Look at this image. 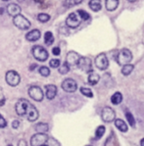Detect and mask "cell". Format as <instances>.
Here are the masks:
<instances>
[{
	"label": "cell",
	"instance_id": "8fae6325",
	"mask_svg": "<svg viewBox=\"0 0 144 146\" xmlns=\"http://www.w3.org/2000/svg\"><path fill=\"white\" fill-rule=\"evenodd\" d=\"M29 94L33 100L35 101H42L43 99V91L38 86H31L29 89Z\"/></svg>",
	"mask_w": 144,
	"mask_h": 146
},
{
	"label": "cell",
	"instance_id": "83f0119b",
	"mask_svg": "<svg viewBox=\"0 0 144 146\" xmlns=\"http://www.w3.org/2000/svg\"><path fill=\"white\" fill-rule=\"evenodd\" d=\"M84 0H65L64 1V5L66 7H73V6H76L78 4H80Z\"/></svg>",
	"mask_w": 144,
	"mask_h": 146
},
{
	"label": "cell",
	"instance_id": "d6986e66",
	"mask_svg": "<svg viewBox=\"0 0 144 146\" xmlns=\"http://www.w3.org/2000/svg\"><path fill=\"white\" fill-rule=\"evenodd\" d=\"M119 0H106L105 1V6L108 11H114L118 8Z\"/></svg>",
	"mask_w": 144,
	"mask_h": 146
},
{
	"label": "cell",
	"instance_id": "f1b7e54d",
	"mask_svg": "<svg viewBox=\"0 0 144 146\" xmlns=\"http://www.w3.org/2000/svg\"><path fill=\"white\" fill-rule=\"evenodd\" d=\"M59 73L62 74V75H66V74L69 73L70 71V66L67 63H64V64H62L61 66H59Z\"/></svg>",
	"mask_w": 144,
	"mask_h": 146
},
{
	"label": "cell",
	"instance_id": "4fadbf2b",
	"mask_svg": "<svg viewBox=\"0 0 144 146\" xmlns=\"http://www.w3.org/2000/svg\"><path fill=\"white\" fill-rule=\"evenodd\" d=\"M26 116L30 122H35V121H36L38 118V111L36 110V108L33 106V105L30 104L28 107V110H27Z\"/></svg>",
	"mask_w": 144,
	"mask_h": 146
},
{
	"label": "cell",
	"instance_id": "7402d4cb",
	"mask_svg": "<svg viewBox=\"0 0 144 146\" xmlns=\"http://www.w3.org/2000/svg\"><path fill=\"white\" fill-rule=\"evenodd\" d=\"M48 125L45 123H39L35 125V131L37 133H46L48 131Z\"/></svg>",
	"mask_w": 144,
	"mask_h": 146
},
{
	"label": "cell",
	"instance_id": "7bdbcfd3",
	"mask_svg": "<svg viewBox=\"0 0 144 146\" xmlns=\"http://www.w3.org/2000/svg\"><path fill=\"white\" fill-rule=\"evenodd\" d=\"M3 1H9V0H3Z\"/></svg>",
	"mask_w": 144,
	"mask_h": 146
},
{
	"label": "cell",
	"instance_id": "44dd1931",
	"mask_svg": "<svg viewBox=\"0 0 144 146\" xmlns=\"http://www.w3.org/2000/svg\"><path fill=\"white\" fill-rule=\"evenodd\" d=\"M99 80H100V77H99V75H97L96 73H94V72H90L89 73V76H88V82L89 84L91 85H95L98 84Z\"/></svg>",
	"mask_w": 144,
	"mask_h": 146
},
{
	"label": "cell",
	"instance_id": "e575fe53",
	"mask_svg": "<svg viewBox=\"0 0 144 146\" xmlns=\"http://www.w3.org/2000/svg\"><path fill=\"white\" fill-rule=\"evenodd\" d=\"M6 125H7V123H6L5 119L0 115V127H1V129H3V127H5Z\"/></svg>",
	"mask_w": 144,
	"mask_h": 146
},
{
	"label": "cell",
	"instance_id": "5bb4252c",
	"mask_svg": "<svg viewBox=\"0 0 144 146\" xmlns=\"http://www.w3.org/2000/svg\"><path fill=\"white\" fill-rule=\"evenodd\" d=\"M80 56L78 55V53L75 52V51H71L67 54V60L66 63L69 65V66H75V65H78V62L80 60Z\"/></svg>",
	"mask_w": 144,
	"mask_h": 146
},
{
	"label": "cell",
	"instance_id": "3957f363",
	"mask_svg": "<svg viewBox=\"0 0 144 146\" xmlns=\"http://www.w3.org/2000/svg\"><path fill=\"white\" fill-rule=\"evenodd\" d=\"M13 22H14V25L17 28H19L20 30H29L31 28V23L26 17L22 16L21 14L17 15L14 17L13 19Z\"/></svg>",
	"mask_w": 144,
	"mask_h": 146
},
{
	"label": "cell",
	"instance_id": "74e56055",
	"mask_svg": "<svg viewBox=\"0 0 144 146\" xmlns=\"http://www.w3.org/2000/svg\"><path fill=\"white\" fill-rule=\"evenodd\" d=\"M19 125H20L19 121H14L13 123H12V125H13V127H14V129H17V127H19Z\"/></svg>",
	"mask_w": 144,
	"mask_h": 146
},
{
	"label": "cell",
	"instance_id": "ba28073f",
	"mask_svg": "<svg viewBox=\"0 0 144 146\" xmlns=\"http://www.w3.org/2000/svg\"><path fill=\"white\" fill-rule=\"evenodd\" d=\"M78 66L82 71L85 72V73H90V72H92L91 60L87 57H80L78 62Z\"/></svg>",
	"mask_w": 144,
	"mask_h": 146
},
{
	"label": "cell",
	"instance_id": "b9f144b4",
	"mask_svg": "<svg viewBox=\"0 0 144 146\" xmlns=\"http://www.w3.org/2000/svg\"><path fill=\"white\" fill-rule=\"evenodd\" d=\"M127 1H129V2H135L136 0H127Z\"/></svg>",
	"mask_w": 144,
	"mask_h": 146
},
{
	"label": "cell",
	"instance_id": "603a6c76",
	"mask_svg": "<svg viewBox=\"0 0 144 146\" xmlns=\"http://www.w3.org/2000/svg\"><path fill=\"white\" fill-rule=\"evenodd\" d=\"M123 101V95L121 92H115L111 97V102L114 105H119Z\"/></svg>",
	"mask_w": 144,
	"mask_h": 146
},
{
	"label": "cell",
	"instance_id": "5b68a950",
	"mask_svg": "<svg viewBox=\"0 0 144 146\" xmlns=\"http://www.w3.org/2000/svg\"><path fill=\"white\" fill-rule=\"evenodd\" d=\"M80 23H82V19H80V17L78 16V12L70 14L68 16V18H67V20H66L67 26H68L69 28H71V29L78 28V27L80 25Z\"/></svg>",
	"mask_w": 144,
	"mask_h": 146
},
{
	"label": "cell",
	"instance_id": "ee69618b",
	"mask_svg": "<svg viewBox=\"0 0 144 146\" xmlns=\"http://www.w3.org/2000/svg\"><path fill=\"white\" fill-rule=\"evenodd\" d=\"M8 146H13V145H12V144H10V145H8Z\"/></svg>",
	"mask_w": 144,
	"mask_h": 146
},
{
	"label": "cell",
	"instance_id": "ab89813d",
	"mask_svg": "<svg viewBox=\"0 0 144 146\" xmlns=\"http://www.w3.org/2000/svg\"><path fill=\"white\" fill-rule=\"evenodd\" d=\"M140 146H144V138L141 139V141H140Z\"/></svg>",
	"mask_w": 144,
	"mask_h": 146
},
{
	"label": "cell",
	"instance_id": "f546056e",
	"mask_svg": "<svg viewBox=\"0 0 144 146\" xmlns=\"http://www.w3.org/2000/svg\"><path fill=\"white\" fill-rule=\"evenodd\" d=\"M37 20L41 23H46L50 20V16L48 14H45V13H41V14L37 16Z\"/></svg>",
	"mask_w": 144,
	"mask_h": 146
},
{
	"label": "cell",
	"instance_id": "4dcf8cb0",
	"mask_svg": "<svg viewBox=\"0 0 144 146\" xmlns=\"http://www.w3.org/2000/svg\"><path fill=\"white\" fill-rule=\"evenodd\" d=\"M78 16L80 17V19H82V21H86V20H88L89 18H90V16L87 12H85L84 10H78Z\"/></svg>",
	"mask_w": 144,
	"mask_h": 146
},
{
	"label": "cell",
	"instance_id": "9a60e30c",
	"mask_svg": "<svg viewBox=\"0 0 144 146\" xmlns=\"http://www.w3.org/2000/svg\"><path fill=\"white\" fill-rule=\"evenodd\" d=\"M7 13L14 18L15 16L19 15L20 13H21V8H20L19 5H16L14 3H11L7 6Z\"/></svg>",
	"mask_w": 144,
	"mask_h": 146
},
{
	"label": "cell",
	"instance_id": "d6a6232c",
	"mask_svg": "<svg viewBox=\"0 0 144 146\" xmlns=\"http://www.w3.org/2000/svg\"><path fill=\"white\" fill-rule=\"evenodd\" d=\"M39 74L43 77H48L50 75V70H49L47 67L43 66V67H40L39 68Z\"/></svg>",
	"mask_w": 144,
	"mask_h": 146
},
{
	"label": "cell",
	"instance_id": "6da1fadb",
	"mask_svg": "<svg viewBox=\"0 0 144 146\" xmlns=\"http://www.w3.org/2000/svg\"><path fill=\"white\" fill-rule=\"evenodd\" d=\"M116 60H117V62H118V64L121 65V66H123V65H127V64H129L130 61L132 60V54L129 50V49L123 48L118 53Z\"/></svg>",
	"mask_w": 144,
	"mask_h": 146
},
{
	"label": "cell",
	"instance_id": "60d3db41",
	"mask_svg": "<svg viewBox=\"0 0 144 146\" xmlns=\"http://www.w3.org/2000/svg\"><path fill=\"white\" fill-rule=\"evenodd\" d=\"M33 1L36 2V3H42V1H43V0H33Z\"/></svg>",
	"mask_w": 144,
	"mask_h": 146
},
{
	"label": "cell",
	"instance_id": "52a82bcc",
	"mask_svg": "<svg viewBox=\"0 0 144 146\" xmlns=\"http://www.w3.org/2000/svg\"><path fill=\"white\" fill-rule=\"evenodd\" d=\"M20 80H21V78H20V75L15 71H9L6 74V82L9 85L11 86H17L18 84H20Z\"/></svg>",
	"mask_w": 144,
	"mask_h": 146
},
{
	"label": "cell",
	"instance_id": "2e32d148",
	"mask_svg": "<svg viewBox=\"0 0 144 146\" xmlns=\"http://www.w3.org/2000/svg\"><path fill=\"white\" fill-rule=\"evenodd\" d=\"M45 89H46V97L48 99L52 100L56 96V94H57V87L54 84H48L45 86Z\"/></svg>",
	"mask_w": 144,
	"mask_h": 146
},
{
	"label": "cell",
	"instance_id": "836d02e7",
	"mask_svg": "<svg viewBox=\"0 0 144 146\" xmlns=\"http://www.w3.org/2000/svg\"><path fill=\"white\" fill-rule=\"evenodd\" d=\"M49 65H50L51 68L56 69V68H59V66L61 65V62L59 59H52L50 61V63H49Z\"/></svg>",
	"mask_w": 144,
	"mask_h": 146
},
{
	"label": "cell",
	"instance_id": "bcb514c9",
	"mask_svg": "<svg viewBox=\"0 0 144 146\" xmlns=\"http://www.w3.org/2000/svg\"><path fill=\"white\" fill-rule=\"evenodd\" d=\"M42 146H46V145H42Z\"/></svg>",
	"mask_w": 144,
	"mask_h": 146
},
{
	"label": "cell",
	"instance_id": "9c48e42d",
	"mask_svg": "<svg viewBox=\"0 0 144 146\" xmlns=\"http://www.w3.org/2000/svg\"><path fill=\"white\" fill-rule=\"evenodd\" d=\"M95 65L99 70H106L109 66V61H108V58L106 56V54L101 53L99 54L97 57L95 58Z\"/></svg>",
	"mask_w": 144,
	"mask_h": 146
},
{
	"label": "cell",
	"instance_id": "d4e9b609",
	"mask_svg": "<svg viewBox=\"0 0 144 146\" xmlns=\"http://www.w3.org/2000/svg\"><path fill=\"white\" fill-rule=\"evenodd\" d=\"M44 42L47 45H51L54 42V36L51 31H46L45 33V35H44Z\"/></svg>",
	"mask_w": 144,
	"mask_h": 146
},
{
	"label": "cell",
	"instance_id": "f35d334b",
	"mask_svg": "<svg viewBox=\"0 0 144 146\" xmlns=\"http://www.w3.org/2000/svg\"><path fill=\"white\" fill-rule=\"evenodd\" d=\"M35 67H36V65H33V66H31L30 70H31V71H33V70L35 69Z\"/></svg>",
	"mask_w": 144,
	"mask_h": 146
},
{
	"label": "cell",
	"instance_id": "7a4b0ae2",
	"mask_svg": "<svg viewBox=\"0 0 144 146\" xmlns=\"http://www.w3.org/2000/svg\"><path fill=\"white\" fill-rule=\"evenodd\" d=\"M33 57L35 58L38 61H41V62H44L48 59V52L44 47L40 46V45H35L33 46Z\"/></svg>",
	"mask_w": 144,
	"mask_h": 146
},
{
	"label": "cell",
	"instance_id": "ac0fdd59",
	"mask_svg": "<svg viewBox=\"0 0 144 146\" xmlns=\"http://www.w3.org/2000/svg\"><path fill=\"white\" fill-rule=\"evenodd\" d=\"M115 125H116L117 129L121 132H127V129H127V123L123 122V120H121V119H117V120H115Z\"/></svg>",
	"mask_w": 144,
	"mask_h": 146
},
{
	"label": "cell",
	"instance_id": "8d00e7d4",
	"mask_svg": "<svg viewBox=\"0 0 144 146\" xmlns=\"http://www.w3.org/2000/svg\"><path fill=\"white\" fill-rule=\"evenodd\" d=\"M18 146H28V145H27L26 140H24V139H21V140L19 141V143H18Z\"/></svg>",
	"mask_w": 144,
	"mask_h": 146
},
{
	"label": "cell",
	"instance_id": "f6af8a7d",
	"mask_svg": "<svg viewBox=\"0 0 144 146\" xmlns=\"http://www.w3.org/2000/svg\"><path fill=\"white\" fill-rule=\"evenodd\" d=\"M87 146H91V145H87Z\"/></svg>",
	"mask_w": 144,
	"mask_h": 146
},
{
	"label": "cell",
	"instance_id": "484cf974",
	"mask_svg": "<svg viewBox=\"0 0 144 146\" xmlns=\"http://www.w3.org/2000/svg\"><path fill=\"white\" fill-rule=\"evenodd\" d=\"M125 118H127V122H129V125H131L132 127H133L134 125H135V120H134L132 114L130 113L129 111H127V110H125Z\"/></svg>",
	"mask_w": 144,
	"mask_h": 146
},
{
	"label": "cell",
	"instance_id": "7c38bea8",
	"mask_svg": "<svg viewBox=\"0 0 144 146\" xmlns=\"http://www.w3.org/2000/svg\"><path fill=\"white\" fill-rule=\"evenodd\" d=\"M62 88L67 92H75L78 88V84L72 78H66L62 82Z\"/></svg>",
	"mask_w": 144,
	"mask_h": 146
},
{
	"label": "cell",
	"instance_id": "30bf717a",
	"mask_svg": "<svg viewBox=\"0 0 144 146\" xmlns=\"http://www.w3.org/2000/svg\"><path fill=\"white\" fill-rule=\"evenodd\" d=\"M31 103L26 99H20L16 104V112L19 116H26L27 110Z\"/></svg>",
	"mask_w": 144,
	"mask_h": 146
},
{
	"label": "cell",
	"instance_id": "4316f807",
	"mask_svg": "<svg viewBox=\"0 0 144 146\" xmlns=\"http://www.w3.org/2000/svg\"><path fill=\"white\" fill-rule=\"evenodd\" d=\"M105 127L104 125H99V127L96 129L95 131V139H100L103 136V134L105 133Z\"/></svg>",
	"mask_w": 144,
	"mask_h": 146
},
{
	"label": "cell",
	"instance_id": "d590c367",
	"mask_svg": "<svg viewBox=\"0 0 144 146\" xmlns=\"http://www.w3.org/2000/svg\"><path fill=\"white\" fill-rule=\"evenodd\" d=\"M52 52H53V55L58 56V55H60L61 50H60V48H59V47H54V48L52 49Z\"/></svg>",
	"mask_w": 144,
	"mask_h": 146
},
{
	"label": "cell",
	"instance_id": "cb8c5ba5",
	"mask_svg": "<svg viewBox=\"0 0 144 146\" xmlns=\"http://www.w3.org/2000/svg\"><path fill=\"white\" fill-rule=\"evenodd\" d=\"M133 65L131 64H127V65H123V69H121V74L123 76H129L130 74L132 73L133 71Z\"/></svg>",
	"mask_w": 144,
	"mask_h": 146
},
{
	"label": "cell",
	"instance_id": "277c9868",
	"mask_svg": "<svg viewBox=\"0 0 144 146\" xmlns=\"http://www.w3.org/2000/svg\"><path fill=\"white\" fill-rule=\"evenodd\" d=\"M101 118H102L103 122L105 123H111L115 121L116 118V113L111 107H104L101 112Z\"/></svg>",
	"mask_w": 144,
	"mask_h": 146
},
{
	"label": "cell",
	"instance_id": "ffe728a7",
	"mask_svg": "<svg viewBox=\"0 0 144 146\" xmlns=\"http://www.w3.org/2000/svg\"><path fill=\"white\" fill-rule=\"evenodd\" d=\"M101 7H102L101 6V0H90L89 1V8L94 12L101 10Z\"/></svg>",
	"mask_w": 144,
	"mask_h": 146
},
{
	"label": "cell",
	"instance_id": "1f68e13d",
	"mask_svg": "<svg viewBox=\"0 0 144 146\" xmlns=\"http://www.w3.org/2000/svg\"><path fill=\"white\" fill-rule=\"evenodd\" d=\"M80 92L82 94H84L86 97H93V93H92L91 89L87 88V87H82L80 88Z\"/></svg>",
	"mask_w": 144,
	"mask_h": 146
},
{
	"label": "cell",
	"instance_id": "8992f818",
	"mask_svg": "<svg viewBox=\"0 0 144 146\" xmlns=\"http://www.w3.org/2000/svg\"><path fill=\"white\" fill-rule=\"evenodd\" d=\"M48 140V136L45 133H36L31 138V146H42L45 145V143Z\"/></svg>",
	"mask_w": 144,
	"mask_h": 146
},
{
	"label": "cell",
	"instance_id": "e0dca14e",
	"mask_svg": "<svg viewBox=\"0 0 144 146\" xmlns=\"http://www.w3.org/2000/svg\"><path fill=\"white\" fill-rule=\"evenodd\" d=\"M40 35H41L40 31L33 30V31H31L30 33H27L26 38H27V40H29V41H36V40L40 38Z\"/></svg>",
	"mask_w": 144,
	"mask_h": 146
}]
</instances>
